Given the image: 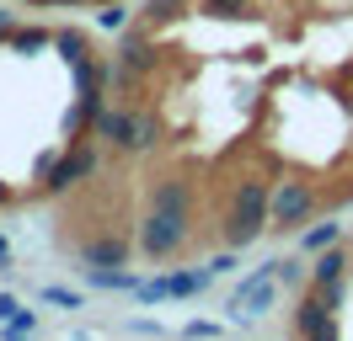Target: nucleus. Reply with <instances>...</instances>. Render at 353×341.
<instances>
[{
	"label": "nucleus",
	"mask_w": 353,
	"mask_h": 341,
	"mask_svg": "<svg viewBox=\"0 0 353 341\" xmlns=\"http://www.w3.org/2000/svg\"><path fill=\"white\" fill-rule=\"evenodd\" d=\"M268 197H273V187L257 182V176H241L230 187V208L220 219V240L230 251H246V245H257L268 234Z\"/></svg>",
	"instance_id": "obj_1"
},
{
	"label": "nucleus",
	"mask_w": 353,
	"mask_h": 341,
	"mask_svg": "<svg viewBox=\"0 0 353 341\" xmlns=\"http://www.w3.org/2000/svg\"><path fill=\"white\" fill-rule=\"evenodd\" d=\"M321 208V192L310 187V182H279L273 197H268V230H284L294 234L300 224H310Z\"/></svg>",
	"instance_id": "obj_2"
},
{
	"label": "nucleus",
	"mask_w": 353,
	"mask_h": 341,
	"mask_svg": "<svg viewBox=\"0 0 353 341\" xmlns=\"http://www.w3.org/2000/svg\"><path fill=\"white\" fill-rule=\"evenodd\" d=\"M273 298H279V277H273V261H263V267H252V277L230 294V320L246 325V320L268 315V309H273Z\"/></svg>",
	"instance_id": "obj_3"
},
{
	"label": "nucleus",
	"mask_w": 353,
	"mask_h": 341,
	"mask_svg": "<svg viewBox=\"0 0 353 341\" xmlns=\"http://www.w3.org/2000/svg\"><path fill=\"white\" fill-rule=\"evenodd\" d=\"M91 176H97V149H91L86 139H75V144L54 160V170L43 176V192L48 197H65V192H75L81 182H91Z\"/></svg>",
	"instance_id": "obj_4"
},
{
	"label": "nucleus",
	"mask_w": 353,
	"mask_h": 341,
	"mask_svg": "<svg viewBox=\"0 0 353 341\" xmlns=\"http://www.w3.org/2000/svg\"><path fill=\"white\" fill-rule=\"evenodd\" d=\"M209 283H214V272H209V267L161 272V277H145V283L134 288V298H139V304H161V298H193V294H203Z\"/></svg>",
	"instance_id": "obj_5"
},
{
	"label": "nucleus",
	"mask_w": 353,
	"mask_h": 341,
	"mask_svg": "<svg viewBox=\"0 0 353 341\" xmlns=\"http://www.w3.org/2000/svg\"><path fill=\"white\" fill-rule=\"evenodd\" d=\"M118 69L134 75V80H145V75L161 69V48H155V38L145 32V27H134V21L118 32Z\"/></svg>",
	"instance_id": "obj_6"
},
{
	"label": "nucleus",
	"mask_w": 353,
	"mask_h": 341,
	"mask_svg": "<svg viewBox=\"0 0 353 341\" xmlns=\"http://www.w3.org/2000/svg\"><path fill=\"white\" fill-rule=\"evenodd\" d=\"M289 331H294V341H337V336H343V331H337V309H327L310 288L300 294V304H294Z\"/></svg>",
	"instance_id": "obj_7"
},
{
	"label": "nucleus",
	"mask_w": 353,
	"mask_h": 341,
	"mask_svg": "<svg viewBox=\"0 0 353 341\" xmlns=\"http://www.w3.org/2000/svg\"><path fill=\"white\" fill-rule=\"evenodd\" d=\"M150 208H155V213H166V219H172V224H182V230H193V208H199L193 182H182V176H155Z\"/></svg>",
	"instance_id": "obj_8"
},
{
	"label": "nucleus",
	"mask_w": 353,
	"mask_h": 341,
	"mask_svg": "<svg viewBox=\"0 0 353 341\" xmlns=\"http://www.w3.org/2000/svg\"><path fill=\"white\" fill-rule=\"evenodd\" d=\"M182 245H188V230H182V224H172L166 213L150 208L145 219H139V251L150 256V261H166V256H176Z\"/></svg>",
	"instance_id": "obj_9"
},
{
	"label": "nucleus",
	"mask_w": 353,
	"mask_h": 341,
	"mask_svg": "<svg viewBox=\"0 0 353 341\" xmlns=\"http://www.w3.org/2000/svg\"><path fill=\"white\" fill-rule=\"evenodd\" d=\"M91 133H97L102 144H112V149H134L139 112H134V107H102V112H97V123H91Z\"/></svg>",
	"instance_id": "obj_10"
},
{
	"label": "nucleus",
	"mask_w": 353,
	"mask_h": 341,
	"mask_svg": "<svg viewBox=\"0 0 353 341\" xmlns=\"http://www.w3.org/2000/svg\"><path fill=\"white\" fill-rule=\"evenodd\" d=\"M81 267H129V240L123 234H91L75 245Z\"/></svg>",
	"instance_id": "obj_11"
},
{
	"label": "nucleus",
	"mask_w": 353,
	"mask_h": 341,
	"mask_svg": "<svg viewBox=\"0 0 353 341\" xmlns=\"http://www.w3.org/2000/svg\"><path fill=\"white\" fill-rule=\"evenodd\" d=\"M81 277H86L91 288H102V294H134L145 283L134 267H81Z\"/></svg>",
	"instance_id": "obj_12"
},
{
	"label": "nucleus",
	"mask_w": 353,
	"mask_h": 341,
	"mask_svg": "<svg viewBox=\"0 0 353 341\" xmlns=\"http://www.w3.org/2000/svg\"><path fill=\"white\" fill-rule=\"evenodd\" d=\"M337 277H348V251H343V240L327 245V251H316V267H310V283H337Z\"/></svg>",
	"instance_id": "obj_13"
},
{
	"label": "nucleus",
	"mask_w": 353,
	"mask_h": 341,
	"mask_svg": "<svg viewBox=\"0 0 353 341\" xmlns=\"http://www.w3.org/2000/svg\"><path fill=\"white\" fill-rule=\"evenodd\" d=\"M6 48H11V54H43V48H54V32H48V27H17V32L6 38Z\"/></svg>",
	"instance_id": "obj_14"
},
{
	"label": "nucleus",
	"mask_w": 353,
	"mask_h": 341,
	"mask_svg": "<svg viewBox=\"0 0 353 341\" xmlns=\"http://www.w3.org/2000/svg\"><path fill=\"white\" fill-rule=\"evenodd\" d=\"M337 240H343V224H337V219H327V224H310L305 234H300V251H327V245H337Z\"/></svg>",
	"instance_id": "obj_15"
},
{
	"label": "nucleus",
	"mask_w": 353,
	"mask_h": 341,
	"mask_svg": "<svg viewBox=\"0 0 353 341\" xmlns=\"http://www.w3.org/2000/svg\"><path fill=\"white\" fill-rule=\"evenodd\" d=\"M54 48H59V54H65L70 64H86V59H97V54H91V43L81 38L75 27H59V32H54Z\"/></svg>",
	"instance_id": "obj_16"
},
{
	"label": "nucleus",
	"mask_w": 353,
	"mask_h": 341,
	"mask_svg": "<svg viewBox=\"0 0 353 341\" xmlns=\"http://www.w3.org/2000/svg\"><path fill=\"white\" fill-rule=\"evenodd\" d=\"M203 16H220V21H241L252 16V0H199Z\"/></svg>",
	"instance_id": "obj_17"
},
{
	"label": "nucleus",
	"mask_w": 353,
	"mask_h": 341,
	"mask_svg": "<svg viewBox=\"0 0 353 341\" xmlns=\"http://www.w3.org/2000/svg\"><path fill=\"white\" fill-rule=\"evenodd\" d=\"M139 11H145L150 27H161V21H176V16H182V11H188V0H145Z\"/></svg>",
	"instance_id": "obj_18"
},
{
	"label": "nucleus",
	"mask_w": 353,
	"mask_h": 341,
	"mask_svg": "<svg viewBox=\"0 0 353 341\" xmlns=\"http://www.w3.org/2000/svg\"><path fill=\"white\" fill-rule=\"evenodd\" d=\"M27 336H38V315L32 309L17 320H0V341H27Z\"/></svg>",
	"instance_id": "obj_19"
},
{
	"label": "nucleus",
	"mask_w": 353,
	"mask_h": 341,
	"mask_svg": "<svg viewBox=\"0 0 353 341\" xmlns=\"http://www.w3.org/2000/svg\"><path fill=\"white\" fill-rule=\"evenodd\" d=\"M97 27H102V32H123V27H129V6H123V0H108V6L97 11Z\"/></svg>",
	"instance_id": "obj_20"
},
{
	"label": "nucleus",
	"mask_w": 353,
	"mask_h": 341,
	"mask_svg": "<svg viewBox=\"0 0 353 341\" xmlns=\"http://www.w3.org/2000/svg\"><path fill=\"white\" fill-rule=\"evenodd\" d=\"M305 288L321 298L327 309H343V298H348V277H337V283H305Z\"/></svg>",
	"instance_id": "obj_21"
},
{
	"label": "nucleus",
	"mask_w": 353,
	"mask_h": 341,
	"mask_svg": "<svg viewBox=\"0 0 353 341\" xmlns=\"http://www.w3.org/2000/svg\"><path fill=\"white\" fill-rule=\"evenodd\" d=\"M273 277H279L284 288H300V283H310V272L294 261V256H279V261H273Z\"/></svg>",
	"instance_id": "obj_22"
},
{
	"label": "nucleus",
	"mask_w": 353,
	"mask_h": 341,
	"mask_svg": "<svg viewBox=\"0 0 353 341\" xmlns=\"http://www.w3.org/2000/svg\"><path fill=\"white\" fill-rule=\"evenodd\" d=\"M155 144H161V123H155L150 112H139V133H134V149L145 155V149H155Z\"/></svg>",
	"instance_id": "obj_23"
},
{
	"label": "nucleus",
	"mask_w": 353,
	"mask_h": 341,
	"mask_svg": "<svg viewBox=\"0 0 353 341\" xmlns=\"http://www.w3.org/2000/svg\"><path fill=\"white\" fill-rule=\"evenodd\" d=\"M38 298H43V304H59V309H86L81 294H70V288H38Z\"/></svg>",
	"instance_id": "obj_24"
},
{
	"label": "nucleus",
	"mask_w": 353,
	"mask_h": 341,
	"mask_svg": "<svg viewBox=\"0 0 353 341\" xmlns=\"http://www.w3.org/2000/svg\"><path fill=\"white\" fill-rule=\"evenodd\" d=\"M182 336H188V341H214V336H220V325H214V320H188Z\"/></svg>",
	"instance_id": "obj_25"
},
{
	"label": "nucleus",
	"mask_w": 353,
	"mask_h": 341,
	"mask_svg": "<svg viewBox=\"0 0 353 341\" xmlns=\"http://www.w3.org/2000/svg\"><path fill=\"white\" fill-rule=\"evenodd\" d=\"M17 315H27L22 298H17V294H0V320H17Z\"/></svg>",
	"instance_id": "obj_26"
},
{
	"label": "nucleus",
	"mask_w": 353,
	"mask_h": 341,
	"mask_svg": "<svg viewBox=\"0 0 353 341\" xmlns=\"http://www.w3.org/2000/svg\"><path fill=\"white\" fill-rule=\"evenodd\" d=\"M129 331H139V336H166V325H155V320H129Z\"/></svg>",
	"instance_id": "obj_27"
},
{
	"label": "nucleus",
	"mask_w": 353,
	"mask_h": 341,
	"mask_svg": "<svg viewBox=\"0 0 353 341\" xmlns=\"http://www.w3.org/2000/svg\"><path fill=\"white\" fill-rule=\"evenodd\" d=\"M11 32H17V11H0V43L11 38Z\"/></svg>",
	"instance_id": "obj_28"
},
{
	"label": "nucleus",
	"mask_w": 353,
	"mask_h": 341,
	"mask_svg": "<svg viewBox=\"0 0 353 341\" xmlns=\"http://www.w3.org/2000/svg\"><path fill=\"white\" fill-rule=\"evenodd\" d=\"M230 267H236V251H225V256H214V261H209V272H230Z\"/></svg>",
	"instance_id": "obj_29"
},
{
	"label": "nucleus",
	"mask_w": 353,
	"mask_h": 341,
	"mask_svg": "<svg viewBox=\"0 0 353 341\" xmlns=\"http://www.w3.org/2000/svg\"><path fill=\"white\" fill-rule=\"evenodd\" d=\"M54 160H59V155H54V149H43V155H38V166H32V170H38V176H48V170H54Z\"/></svg>",
	"instance_id": "obj_30"
},
{
	"label": "nucleus",
	"mask_w": 353,
	"mask_h": 341,
	"mask_svg": "<svg viewBox=\"0 0 353 341\" xmlns=\"http://www.w3.org/2000/svg\"><path fill=\"white\" fill-rule=\"evenodd\" d=\"M6 267H11V240L0 234V272H6Z\"/></svg>",
	"instance_id": "obj_31"
},
{
	"label": "nucleus",
	"mask_w": 353,
	"mask_h": 341,
	"mask_svg": "<svg viewBox=\"0 0 353 341\" xmlns=\"http://www.w3.org/2000/svg\"><path fill=\"white\" fill-rule=\"evenodd\" d=\"M27 6H86V0H27Z\"/></svg>",
	"instance_id": "obj_32"
},
{
	"label": "nucleus",
	"mask_w": 353,
	"mask_h": 341,
	"mask_svg": "<svg viewBox=\"0 0 353 341\" xmlns=\"http://www.w3.org/2000/svg\"><path fill=\"white\" fill-rule=\"evenodd\" d=\"M6 197H11V187H6V182H0V203H6Z\"/></svg>",
	"instance_id": "obj_33"
}]
</instances>
